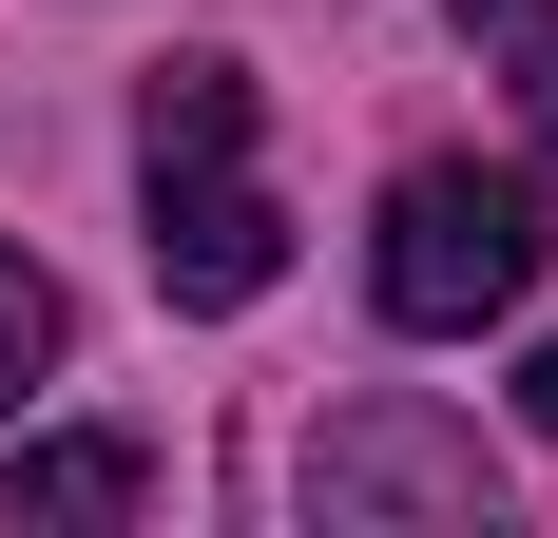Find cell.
I'll list each match as a JSON object with an SVG mask.
<instances>
[{
  "label": "cell",
  "instance_id": "obj_1",
  "mask_svg": "<svg viewBox=\"0 0 558 538\" xmlns=\"http://www.w3.org/2000/svg\"><path fill=\"white\" fill-rule=\"evenodd\" d=\"M135 173H155V289L173 308H251L289 269V212H270V173H251V77L231 58H173L155 97H135Z\"/></svg>",
  "mask_w": 558,
  "mask_h": 538
},
{
  "label": "cell",
  "instance_id": "obj_2",
  "mask_svg": "<svg viewBox=\"0 0 558 538\" xmlns=\"http://www.w3.org/2000/svg\"><path fill=\"white\" fill-rule=\"evenodd\" d=\"M366 289H386V327H424V346L482 327V308H520V289H539V193H520V173H404Z\"/></svg>",
  "mask_w": 558,
  "mask_h": 538
},
{
  "label": "cell",
  "instance_id": "obj_3",
  "mask_svg": "<svg viewBox=\"0 0 558 538\" xmlns=\"http://www.w3.org/2000/svg\"><path fill=\"white\" fill-rule=\"evenodd\" d=\"M308 500H328V519H386V500H444V519H482V442H444V424H404V404H366V424H328Z\"/></svg>",
  "mask_w": 558,
  "mask_h": 538
},
{
  "label": "cell",
  "instance_id": "obj_4",
  "mask_svg": "<svg viewBox=\"0 0 558 538\" xmlns=\"http://www.w3.org/2000/svg\"><path fill=\"white\" fill-rule=\"evenodd\" d=\"M155 500V462L135 442H39V462H0V538H97Z\"/></svg>",
  "mask_w": 558,
  "mask_h": 538
},
{
  "label": "cell",
  "instance_id": "obj_5",
  "mask_svg": "<svg viewBox=\"0 0 558 538\" xmlns=\"http://www.w3.org/2000/svg\"><path fill=\"white\" fill-rule=\"evenodd\" d=\"M39 366H58V269H39V250H0V404H20Z\"/></svg>",
  "mask_w": 558,
  "mask_h": 538
},
{
  "label": "cell",
  "instance_id": "obj_6",
  "mask_svg": "<svg viewBox=\"0 0 558 538\" xmlns=\"http://www.w3.org/2000/svg\"><path fill=\"white\" fill-rule=\"evenodd\" d=\"M501 58H520V97H539V135H558V0H520V20H501Z\"/></svg>",
  "mask_w": 558,
  "mask_h": 538
},
{
  "label": "cell",
  "instance_id": "obj_7",
  "mask_svg": "<svg viewBox=\"0 0 558 538\" xmlns=\"http://www.w3.org/2000/svg\"><path fill=\"white\" fill-rule=\"evenodd\" d=\"M520 424H539V442H558V346H520Z\"/></svg>",
  "mask_w": 558,
  "mask_h": 538
},
{
  "label": "cell",
  "instance_id": "obj_8",
  "mask_svg": "<svg viewBox=\"0 0 558 538\" xmlns=\"http://www.w3.org/2000/svg\"><path fill=\"white\" fill-rule=\"evenodd\" d=\"M501 20H520V0H462V39H501Z\"/></svg>",
  "mask_w": 558,
  "mask_h": 538
}]
</instances>
